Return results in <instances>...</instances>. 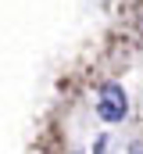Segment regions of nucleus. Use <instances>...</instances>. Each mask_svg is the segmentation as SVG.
I'll use <instances>...</instances> for the list:
<instances>
[{"label":"nucleus","mask_w":143,"mask_h":154,"mask_svg":"<svg viewBox=\"0 0 143 154\" xmlns=\"http://www.w3.org/2000/svg\"><path fill=\"white\" fill-rule=\"evenodd\" d=\"M125 111H129V100H125L122 86L107 82L104 90H100V97H97V115L104 118V122H122Z\"/></svg>","instance_id":"nucleus-1"}]
</instances>
